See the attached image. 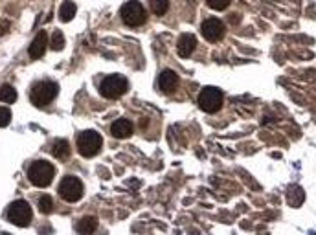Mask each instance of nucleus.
<instances>
[{"instance_id":"9","label":"nucleus","mask_w":316,"mask_h":235,"mask_svg":"<svg viewBox=\"0 0 316 235\" xmlns=\"http://www.w3.org/2000/svg\"><path fill=\"white\" fill-rule=\"evenodd\" d=\"M201 32L206 40H210V42H217V40H221L222 37H224L226 28H224V24H222L219 19H208L202 22Z\"/></svg>"},{"instance_id":"6","label":"nucleus","mask_w":316,"mask_h":235,"mask_svg":"<svg viewBox=\"0 0 316 235\" xmlns=\"http://www.w3.org/2000/svg\"><path fill=\"white\" fill-rule=\"evenodd\" d=\"M127 88H129V81L125 79L123 75L114 74L103 79L100 90H101V96H105L108 100H114V98H120V96L125 94Z\"/></svg>"},{"instance_id":"14","label":"nucleus","mask_w":316,"mask_h":235,"mask_svg":"<svg viewBox=\"0 0 316 235\" xmlns=\"http://www.w3.org/2000/svg\"><path fill=\"white\" fill-rule=\"evenodd\" d=\"M305 201V191L300 186H290L287 191V202H289L292 208H300Z\"/></svg>"},{"instance_id":"10","label":"nucleus","mask_w":316,"mask_h":235,"mask_svg":"<svg viewBox=\"0 0 316 235\" xmlns=\"http://www.w3.org/2000/svg\"><path fill=\"white\" fill-rule=\"evenodd\" d=\"M48 48V35L44 30H40L39 34L35 35V39L32 40V44H30V57L32 59H40L44 52H46Z\"/></svg>"},{"instance_id":"7","label":"nucleus","mask_w":316,"mask_h":235,"mask_svg":"<svg viewBox=\"0 0 316 235\" xmlns=\"http://www.w3.org/2000/svg\"><path fill=\"white\" fill-rule=\"evenodd\" d=\"M222 100H224V96H222L221 90L215 87L202 88V92L199 94V105H201L202 110L208 112V114H213L217 110H221Z\"/></svg>"},{"instance_id":"5","label":"nucleus","mask_w":316,"mask_h":235,"mask_svg":"<svg viewBox=\"0 0 316 235\" xmlns=\"http://www.w3.org/2000/svg\"><path fill=\"white\" fill-rule=\"evenodd\" d=\"M32 217H34V213H32V208L26 201H15L7 209V221L15 226H19V228L30 226Z\"/></svg>"},{"instance_id":"17","label":"nucleus","mask_w":316,"mask_h":235,"mask_svg":"<svg viewBox=\"0 0 316 235\" xmlns=\"http://www.w3.org/2000/svg\"><path fill=\"white\" fill-rule=\"evenodd\" d=\"M75 9H77V7H75L74 2H70V0L63 2L59 7V19L63 20V22H70V20L74 19Z\"/></svg>"},{"instance_id":"20","label":"nucleus","mask_w":316,"mask_h":235,"mask_svg":"<svg viewBox=\"0 0 316 235\" xmlns=\"http://www.w3.org/2000/svg\"><path fill=\"white\" fill-rule=\"evenodd\" d=\"M39 211L40 213H44V215H48V213H52L54 211V199L50 195H42L39 199Z\"/></svg>"},{"instance_id":"16","label":"nucleus","mask_w":316,"mask_h":235,"mask_svg":"<svg viewBox=\"0 0 316 235\" xmlns=\"http://www.w3.org/2000/svg\"><path fill=\"white\" fill-rule=\"evenodd\" d=\"M75 230L79 232V234H94L96 230H98V221H96L94 217H83L77 224H75Z\"/></svg>"},{"instance_id":"21","label":"nucleus","mask_w":316,"mask_h":235,"mask_svg":"<svg viewBox=\"0 0 316 235\" xmlns=\"http://www.w3.org/2000/svg\"><path fill=\"white\" fill-rule=\"evenodd\" d=\"M149 6L155 15H164L169 7V0H149Z\"/></svg>"},{"instance_id":"4","label":"nucleus","mask_w":316,"mask_h":235,"mask_svg":"<svg viewBox=\"0 0 316 235\" xmlns=\"http://www.w3.org/2000/svg\"><path fill=\"white\" fill-rule=\"evenodd\" d=\"M101 140L100 133H96V131H85V133H81L79 138H77V151H79L81 156H85V158H92L100 153L101 149Z\"/></svg>"},{"instance_id":"18","label":"nucleus","mask_w":316,"mask_h":235,"mask_svg":"<svg viewBox=\"0 0 316 235\" xmlns=\"http://www.w3.org/2000/svg\"><path fill=\"white\" fill-rule=\"evenodd\" d=\"M0 101L2 103H15L17 101V90L11 85H2L0 87Z\"/></svg>"},{"instance_id":"15","label":"nucleus","mask_w":316,"mask_h":235,"mask_svg":"<svg viewBox=\"0 0 316 235\" xmlns=\"http://www.w3.org/2000/svg\"><path fill=\"white\" fill-rule=\"evenodd\" d=\"M52 155L59 160H67L70 156V143L67 140H55L52 145Z\"/></svg>"},{"instance_id":"2","label":"nucleus","mask_w":316,"mask_h":235,"mask_svg":"<svg viewBox=\"0 0 316 235\" xmlns=\"http://www.w3.org/2000/svg\"><path fill=\"white\" fill-rule=\"evenodd\" d=\"M57 94H59V87H57L55 83H52V81H40V83H37V85L32 88L30 100H32V103L37 105V107H44L48 103H52Z\"/></svg>"},{"instance_id":"3","label":"nucleus","mask_w":316,"mask_h":235,"mask_svg":"<svg viewBox=\"0 0 316 235\" xmlns=\"http://www.w3.org/2000/svg\"><path fill=\"white\" fill-rule=\"evenodd\" d=\"M120 15H121V20H123L127 26H133V28L141 26V24L147 20L145 7L141 6L138 0H129L127 4H123Z\"/></svg>"},{"instance_id":"12","label":"nucleus","mask_w":316,"mask_h":235,"mask_svg":"<svg viewBox=\"0 0 316 235\" xmlns=\"http://www.w3.org/2000/svg\"><path fill=\"white\" fill-rule=\"evenodd\" d=\"M195 46H197L195 35L184 34V35H180V39H178V42H176V52H178L180 57H189V55L193 54Z\"/></svg>"},{"instance_id":"22","label":"nucleus","mask_w":316,"mask_h":235,"mask_svg":"<svg viewBox=\"0 0 316 235\" xmlns=\"http://www.w3.org/2000/svg\"><path fill=\"white\" fill-rule=\"evenodd\" d=\"M230 2H232V0H206V4H208L211 9H217V11L226 9V7L230 6Z\"/></svg>"},{"instance_id":"23","label":"nucleus","mask_w":316,"mask_h":235,"mask_svg":"<svg viewBox=\"0 0 316 235\" xmlns=\"http://www.w3.org/2000/svg\"><path fill=\"white\" fill-rule=\"evenodd\" d=\"M11 121V110L7 107H0V127H7Z\"/></svg>"},{"instance_id":"1","label":"nucleus","mask_w":316,"mask_h":235,"mask_svg":"<svg viewBox=\"0 0 316 235\" xmlns=\"http://www.w3.org/2000/svg\"><path fill=\"white\" fill-rule=\"evenodd\" d=\"M54 175H55V168L46 160H39V162H34L30 169H28V178L30 182L37 186V188H46L52 184L54 180Z\"/></svg>"},{"instance_id":"13","label":"nucleus","mask_w":316,"mask_h":235,"mask_svg":"<svg viewBox=\"0 0 316 235\" xmlns=\"http://www.w3.org/2000/svg\"><path fill=\"white\" fill-rule=\"evenodd\" d=\"M110 134L118 138V140H123V138H129V136L133 134V125H131V121L129 120H116L112 123V127H110Z\"/></svg>"},{"instance_id":"24","label":"nucleus","mask_w":316,"mask_h":235,"mask_svg":"<svg viewBox=\"0 0 316 235\" xmlns=\"http://www.w3.org/2000/svg\"><path fill=\"white\" fill-rule=\"evenodd\" d=\"M9 28H11L9 20H2V22H0V35L7 34V30H9Z\"/></svg>"},{"instance_id":"11","label":"nucleus","mask_w":316,"mask_h":235,"mask_svg":"<svg viewBox=\"0 0 316 235\" xmlns=\"http://www.w3.org/2000/svg\"><path fill=\"white\" fill-rule=\"evenodd\" d=\"M158 87H160V90L166 92V94L173 92V90L178 87V75H176L173 70H164L160 74V77H158Z\"/></svg>"},{"instance_id":"19","label":"nucleus","mask_w":316,"mask_h":235,"mask_svg":"<svg viewBox=\"0 0 316 235\" xmlns=\"http://www.w3.org/2000/svg\"><path fill=\"white\" fill-rule=\"evenodd\" d=\"M50 46L54 52H61L63 48H65V35L61 30H55L54 34H52V40H50Z\"/></svg>"},{"instance_id":"8","label":"nucleus","mask_w":316,"mask_h":235,"mask_svg":"<svg viewBox=\"0 0 316 235\" xmlns=\"http://www.w3.org/2000/svg\"><path fill=\"white\" fill-rule=\"evenodd\" d=\"M59 195L63 201L77 202L83 197V184L77 176H65L59 184Z\"/></svg>"}]
</instances>
